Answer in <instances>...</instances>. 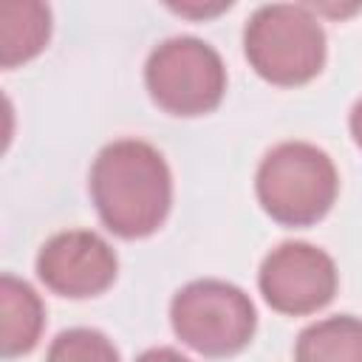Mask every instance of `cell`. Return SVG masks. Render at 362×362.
Masks as SVG:
<instances>
[{"instance_id":"1","label":"cell","mask_w":362,"mask_h":362,"mask_svg":"<svg viewBox=\"0 0 362 362\" xmlns=\"http://www.w3.org/2000/svg\"><path fill=\"white\" fill-rule=\"evenodd\" d=\"M90 198L99 221L119 238L153 235L173 206V175L164 156L139 139H119L99 150L90 167Z\"/></svg>"},{"instance_id":"2","label":"cell","mask_w":362,"mask_h":362,"mask_svg":"<svg viewBox=\"0 0 362 362\" xmlns=\"http://www.w3.org/2000/svg\"><path fill=\"white\" fill-rule=\"evenodd\" d=\"M255 192L272 221L300 229L314 226L331 212L339 175L325 150L308 141H283L263 156Z\"/></svg>"},{"instance_id":"3","label":"cell","mask_w":362,"mask_h":362,"mask_svg":"<svg viewBox=\"0 0 362 362\" xmlns=\"http://www.w3.org/2000/svg\"><path fill=\"white\" fill-rule=\"evenodd\" d=\"M243 54L266 82L280 88L305 85L325 65V31L308 6L269 3L249 17Z\"/></svg>"},{"instance_id":"4","label":"cell","mask_w":362,"mask_h":362,"mask_svg":"<svg viewBox=\"0 0 362 362\" xmlns=\"http://www.w3.org/2000/svg\"><path fill=\"white\" fill-rule=\"evenodd\" d=\"M170 322L175 337L212 359L240 354L257 328L255 303L243 288L226 280H192L173 294Z\"/></svg>"},{"instance_id":"5","label":"cell","mask_w":362,"mask_h":362,"mask_svg":"<svg viewBox=\"0 0 362 362\" xmlns=\"http://www.w3.org/2000/svg\"><path fill=\"white\" fill-rule=\"evenodd\" d=\"M150 99L173 116L212 113L226 93V68L221 54L198 37H170L158 42L144 62Z\"/></svg>"},{"instance_id":"6","label":"cell","mask_w":362,"mask_h":362,"mask_svg":"<svg viewBox=\"0 0 362 362\" xmlns=\"http://www.w3.org/2000/svg\"><path fill=\"white\" fill-rule=\"evenodd\" d=\"M337 266L328 252L305 240H286L272 249L257 272L263 300L291 317L325 308L337 294Z\"/></svg>"},{"instance_id":"7","label":"cell","mask_w":362,"mask_h":362,"mask_svg":"<svg viewBox=\"0 0 362 362\" xmlns=\"http://www.w3.org/2000/svg\"><path fill=\"white\" fill-rule=\"evenodd\" d=\"M119 274L113 246L90 229H68L37 252V277L59 297L85 300L107 291Z\"/></svg>"},{"instance_id":"8","label":"cell","mask_w":362,"mask_h":362,"mask_svg":"<svg viewBox=\"0 0 362 362\" xmlns=\"http://www.w3.org/2000/svg\"><path fill=\"white\" fill-rule=\"evenodd\" d=\"M45 325L40 294L14 274L0 277V354L6 359L34 351Z\"/></svg>"},{"instance_id":"9","label":"cell","mask_w":362,"mask_h":362,"mask_svg":"<svg viewBox=\"0 0 362 362\" xmlns=\"http://www.w3.org/2000/svg\"><path fill=\"white\" fill-rule=\"evenodd\" d=\"M51 37V8L37 0L0 6V65L17 68L34 59Z\"/></svg>"},{"instance_id":"10","label":"cell","mask_w":362,"mask_h":362,"mask_svg":"<svg viewBox=\"0 0 362 362\" xmlns=\"http://www.w3.org/2000/svg\"><path fill=\"white\" fill-rule=\"evenodd\" d=\"M294 362H362V320L337 314L311 322L294 342Z\"/></svg>"},{"instance_id":"11","label":"cell","mask_w":362,"mask_h":362,"mask_svg":"<svg viewBox=\"0 0 362 362\" xmlns=\"http://www.w3.org/2000/svg\"><path fill=\"white\" fill-rule=\"evenodd\" d=\"M45 362H119V351L96 328H68L54 337Z\"/></svg>"},{"instance_id":"12","label":"cell","mask_w":362,"mask_h":362,"mask_svg":"<svg viewBox=\"0 0 362 362\" xmlns=\"http://www.w3.org/2000/svg\"><path fill=\"white\" fill-rule=\"evenodd\" d=\"M136 362H192V359H187L175 348H150V351L139 354Z\"/></svg>"},{"instance_id":"13","label":"cell","mask_w":362,"mask_h":362,"mask_svg":"<svg viewBox=\"0 0 362 362\" xmlns=\"http://www.w3.org/2000/svg\"><path fill=\"white\" fill-rule=\"evenodd\" d=\"M348 127H351V136H354L356 147L362 150V99H356V102H354L351 116H348Z\"/></svg>"}]
</instances>
